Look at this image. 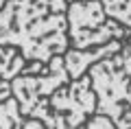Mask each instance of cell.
Listing matches in <instances>:
<instances>
[{
    "mask_svg": "<svg viewBox=\"0 0 131 129\" xmlns=\"http://www.w3.org/2000/svg\"><path fill=\"white\" fill-rule=\"evenodd\" d=\"M66 2L70 5V2H88V0H66Z\"/></svg>",
    "mask_w": 131,
    "mask_h": 129,
    "instance_id": "obj_13",
    "label": "cell"
},
{
    "mask_svg": "<svg viewBox=\"0 0 131 129\" xmlns=\"http://www.w3.org/2000/svg\"><path fill=\"white\" fill-rule=\"evenodd\" d=\"M72 79L66 70L63 64V55L52 57V61L46 66L44 74H37V77H15L11 81V92H13V98L20 105V114L24 118L31 116V112L44 101V98H50L52 94L59 88L68 85Z\"/></svg>",
    "mask_w": 131,
    "mask_h": 129,
    "instance_id": "obj_4",
    "label": "cell"
},
{
    "mask_svg": "<svg viewBox=\"0 0 131 129\" xmlns=\"http://www.w3.org/2000/svg\"><path fill=\"white\" fill-rule=\"evenodd\" d=\"M103 5L107 18L120 22L131 31V0H98Z\"/></svg>",
    "mask_w": 131,
    "mask_h": 129,
    "instance_id": "obj_9",
    "label": "cell"
},
{
    "mask_svg": "<svg viewBox=\"0 0 131 129\" xmlns=\"http://www.w3.org/2000/svg\"><path fill=\"white\" fill-rule=\"evenodd\" d=\"M122 46H125V42H116V39H114V42H109V44H105V46L90 48V51H77V48H70V51L63 55L66 70H68V74H70L72 81H77V79L85 77L94 64H98V61H103V59H107V57L120 53Z\"/></svg>",
    "mask_w": 131,
    "mask_h": 129,
    "instance_id": "obj_6",
    "label": "cell"
},
{
    "mask_svg": "<svg viewBox=\"0 0 131 129\" xmlns=\"http://www.w3.org/2000/svg\"><path fill=\"white\" fill-rule=\"evenodd\" d=\"M68 37L70 48L90 51L105 46L109 42H127L131 31L120 22L107 18L103 5L98 0L88 2H70L68 5Z\"/></svg>",
    "mask_w": 131,
    "mask_h": 129,
    "instance_id": "obj_3",
    "label": "cell"
},
{
    "mask_svg": "<svg viewBox=\"0 0 131 129\" xmlns=\"http://www.w3.org/2000/svg\"><path fill=\"white\" fill-rule=\"evenodd\" d=\"M88 129H116V125L112 123V118H107V116H101V114H94L92 118L88 120V125H85Z\"/></svg>",
    "mask_w": 131,
    "mask_h": 129,
    "instance_id": "obj_10",
    "label": "cell"
},
{
    "mask_svg": "<svg viewBox=\"0 0 131 129\" xmlns=\"http://www.w3.org/2000/svg\"><path fill=\"white\" fill-rule=\"evenodd\" d=\"M66 0H7L0 9V46H13L24 59L48 66L70 51Z\"/></svg>",
    "mask_w": 131,
    "mask_h": 129,
    "instance_id": "obj_1",
    "label": "cell"
},
{
    "mask_svg": "<svg viewBox=\"0 0 131 129\" xmlns=\"http://www.w3.org/2000/svg\"><path fill=\"white\" fill-rule=\"evenodd\" d=\"M48 105L68 125V129H79L83 125H88V120L96 114V105H98L90 74L59 88L48 98Z\"/></svg>",
    "mask_w": 131,
    "mask_h": 129,
    "instance_id": "obj_5",
    "label": "cell"
},
{
    "mask_svg": "<svg viewBox=\"0 0 131 129\" xmlns=\"http://www.w3.org/2000/svg\"><path fill=\"white\" fill-rule=\"evenodd\" d=\"M96 92V114L112 118L116 129H131V46L125 42L120 53L90 68Z\"/></svg>",
    "mask_w": 131,
    "mask_h": 129,
    "instance_id": "obj_2",
    "label": "cell"
},
{
    "mask_svg": "<svg viewBox=\"0 0 131 129\" xmlns=\"http://www.w3.org/2000/svg\"><path fill=\"white\" fill-rule=\"evenodd\" d=\"M24 68H26V59H24V55L18 48L0 46V79L11 83L15 77L22 74Z\"/></svg>",
    "mask_w": 131,
    "mask_h": 129,
    "instance_id": "obj_8",
    "label": "cell"
},
{
    "mask_svg": "<svg viewBox=\"0 0 131 129\" xmlns=\"http://www.w3.org/2000/svg\"><path fill=\"white\" fill-rule=\"evenodd\" d=\"M0 129H48L35 118H24L20 114V105L13 96L0 103Z\"/></svg>",
    "mask_w": 131,
    "mask_h": 129,
    "instance_id": "obj_7",
    "label": "cell"
},
{
    "mask_svg": "<svg viewBox=\"0 0 131 129\" xmlns=\"http://www.w3.org/2000/svg\"><path fill=\"white\" fill-rule=\"evenodd\" d=\"M127 44H129V46H131V37H129V39H127Z\"/></svg>",
    "mask_w": 131,
    "mask_h": 129,
    "instance_id": "obj_15",
    "label": "cell"
},
{
    "mask_svg": "<svg viewBox=\"0 0 131 129\" xmlns=\"http://www.w3.org/2000/svg\"><path fill=\"white\" fill-rule=\"evenodd\" d=\"M44 70H46V66L42 64V61H31V64H26V68L22 70L24 77H37V74H44Z\"/></svg>",
    "mask_w": 131,
    "mask_h": 129,
    "instance_id": "obj_11",
    "label": "cell"
},
{
    "mask_svg": "<svg viewBox=\"0 0 131 129\" xmlns=\"http://www.w3.org/2000/svg\"><path fill=\"white\" fill-rule=\"evenodd\" d=\"M11 96H13V92H11V83L5 81V79H0V103L9 101Z\"/></svg>",
    "mask_w": 131,
    "mask_h": 129,
    "instance_id": "obj_12",
    "label": "cell"
},
{
    "mask_svg": "<svg viewBox=\"0 0 131 129\" xmlns=\"http://www.w3.org/2000/svg\"><path fill=\"white\" fill-rule=\"evenodd\" d=\"M7 5V0H0V9H2V7H5Z\"/></svg>",
    "mask_w": 131,
    "mask_h": 129,
    "instance_id": "obj_14",
    "label": "cell"
}]
</instances>
